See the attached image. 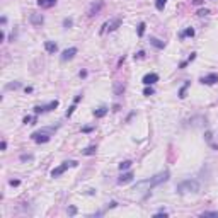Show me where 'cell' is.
I'll use <instances>...</instances> for the list:
<instances>
[{
    "label": "cell",
    "instance_id": "28",
    "mask_svg": "<svg viewBox=\"0 0 218 218\" xmlns=\"http://www.w3.org/2000/svg\"><path fill=\"white\" fill-rule=\"evenodd\" d=\"M19 159H20V162H31V160L34 159V155L32 153H22Z\"/></svg>",
    "mask_w": 218,
    "mask_h": 218
},
{
    "label": "cell",
    "instance_id": "17",
    "mask_svg": "<svg viewBox=\"0 0 218 218\" xmlns=\"http://www.w3.org/2000/svg\"><path fill=\"white\" fill-rule=\"evenodd\" d=\"M194 34H196V31L193 29V27H186V29L179 34V38H181V39H184V38H193Z\"/></svg>",
    "mask_w": 218,
    "mask_h": 218
},
{
    "label": "cell",
    "instance_id": "47",
    "mask_svg": "<svg viewBox=\"0 0 218 218\" xmlns=\"http://www.w3.org/2000/svg\"><path fill=\"white\" fill-rule=\"evenodd\" d=\"M24 90H26V94H31V92H32V87H26Z\"/></svg>",
    "mask_w": 218,
    "mask_h": 218
},
{
    "label": "cell",
    "instance_id": "22",
    "mask_svg": "<svg viewBox=\"0 0 218 218\" xmlns=\"http://www.w3.org/2000/svg\"><path fill=\"white\" fill-rule=\"evenodd\" d=\"M131 165H133V162H131V160H124V162H121V164H119L118 167H119V170L123 172V170H128Z\"/></svg>",
    "mask_w": 218,
    "mask_h": 218
},
{
    "label": "cell",
    "instance_id": "21",
    "mask_svg": "<svg viewBox=\"0 0 218 218\" xmlns=\"http://www.w3.org/2000/svg\"><path fill=\"white\" fill-rule=\"evenodd\" d=\"M211 138H213V133H211V131H206V133H205V140H206V141H208V143L215 150H218V145H217V143H213V141H211Z\"/></svg>",
    "mask_w": 218,
    "mask_h": 218
},
{
    "label": "cell",
    "instance_id": "41",
    "mask_svg": "<svg viewBox=\"0 0 218 218\" xmlns=\"http://www.w3.org/2000/svg\"><path fill=\"white\" fill-rule=\"evenodd\" d=\"M80 99H82V94H77V96L73 97V102H75V104H79V102H80Z\"/></svg>",
    "mask_w": 218,
    "mask_h": 218
},
{
    "label": "cell",
    "instance_id": "4",
    "mask_svg": "<svg viewBox=\"0 0 218 218\" xmlns=\"http://www.w3.org/2000/svg\"><path fill=\"white\" fill-rule=\"evenodd\" d=\"M77 165H79L77 160H67V162H63L61 165H58V167H55L51 170V177H60L68 167H77Z\"/></svg>",
    "mask_w": 218,
    "mask_h": 218
},
{
    "label": "cell",
    "instance_id": "33",
    "mask_svg": "<svg viewBox=\"0 0 218 218\" xmlns=\"http://www.w3.org/2000/svg\"><path fill=\"white\" fill-rule=\"evenodd\" d=\"M9 184L15 188V186H19V184H20V181H19V179H10V181H9Z\"/></svg>",
    "mask_w": 218,
    "mask_h": 218
},
{
    "label": "cell",
    "instance_id": "39",
    "mask_svg": "<svg viewBox=\"0 0 218 218\" xmlns=\"http://www.w3.org/2000/svg\"><path fill=\"white\" fill-rule=\"evenodd\" d=\"M79 77H80V79H85V77H87V70H80Z\"/></svg>",
    "mask_w": 218,
    "mask_h": 218
},
{
    "label": "cell",
    "instance_id": "18",
    "mask_svg": "<svg viewBox=\"0 0 218 218\" xmlns=\"http://www.w3.org/2000/svg\"><path fill=\"white\" fill-rule=\"evenodd\" d=\"M108 113H109V109L104 108V106H102V108H99V109H94V116H96V118H104Z\"/></svg>",
    "mask_w": 218,
    "mask_h": 218
},
{
    "label": "cell",
    "instance_id": "30",
    "mask_svg": "<svg viewBox=\"0 0 218 218\" xmlns=\"http://www.w3.org/2000/svg\"><path fill=\"white\" fill-rule=\"evenodd\" d=\"M36 116H34V118H31V116H24V119H22V123H24V124H29L31 121H34V123H36Z\"/></svg>",
    "mask_w": 218,
    "mask_h": 218
},
{
    "label": "cell",
    "instance_id": "27",
    "mask_svg": "<svg viewBox=\"0 0 218 218\" xmlns=\"http://www.w3.org/2000/svg\"><path fill=\"white\" fill-rule=\"evenodd\" d=\"M72 26H73V19H72V17H65V19H63V27H65V29H70Z\"/></svg>",
    "mask_w": 218,
    "mask_h": 218
},
{
    "label": "cell",
    "instance_id": "19",
    "mask_svg": "<svg viewBox=\"0 0 218 218\" xmlns=\"http://www.w3.org/2000/svg\"><path fill=\"white\" fill-rule=\"evenodd\" d=\"M96 152H97V147H96V145H89L85 150H82L84 155H96Z\"/></svg>",
    "mask_w": 218,
    "mask_h": 218
},
{
    "label": "cell",
    "instance_id": "2",
    "mask_svg": "<svg viewBox=\"0 0 218 218\" xmlns=\"http://www.w3.org/2000/svg\"><path fill=\"white\" fill-rule=\"evenodd\" d=\"M55 131H56V128H41L31 135V140L36 141V143H48Z\"/></svg>",
    "mask_w": 218,
    "mask_h": 218
},
{
    "label": "cell",
    "instance_id": "45",
    "mask_svg": "<svg viewBox=\"0 0 218 218\" xmlns=\"http://www.w3.org/2000/svg\"><path fill=\"white\" fill-rule=\"evenodd\" d=\"M0 147H2V150H7V141L2 140V145H0Z\"/></svg>",
    "mask_w": 218,
    "mask_h": 218
},
{
    "label": "cell",
    "instance_id": "25",
    "mask_svg": "<svg viewBox=\"0 0 218 218\" xmlns=\"http://www.w3.org/2000/svg\"><path fill=\"white\" fill-rule=\"evenodd\" d=\"M20 82H12V84H7L5 85V90H15V89H20Z\"/></svg>",
    "mask_w": 218,
    "mask_h": 218
},
{
    "label": "cell",
    "instance_id": "10",
    "mask_svg": "<svg viewBox=\"0 0 218 218\" xmlns=\"http://www.w3.org/2000/svg\"><path fill=\"white\" fill-rule=\"evenodd\" d=\"M133 177H135V174H133L131 170H128V172H124V170H123V174L118 177V184H128V182H131V181H133Z\"/></svg>",
    "mask_w": 218,
    "mask_h": 218
},
{
    "label": "cell",
    "instance_id": "3",
    "mask_svg": "<svg viewBox=\"0 0 218 218\" xmlns=\"http://www.w3.org/2000/svg\"><path fill=\"white\" fill-rule=\"evenodd\" d=\"M169 176H170V172H169V170H164V172H159V174H155L153 177H150V179H148L150 189L155 188V186H159V184H164V182H167V181H169Z\"/></svg>",
    "mask_w": 218,
    "mask_h": 218
},
{
    "label": "cell",
    "instance_id": "6",
    "mask_svg": "<svg viewBox=\"0 0 218 218\" xmlns=\"http://www.w3.org/2000/svg\"><path fill=\"white\" fill-rule=\"evenodd\" d=\"M102 7H104V2H102V0H96V2H92V4L89 5V9H87V15H89V17L97 15L101 10H102Z\"/></svg>",
    "mask_w": 218,
    "mask_h": 218
},
{
    "label": "cell",
    "instance_id": "12",
    "mask_svg": "<svg viewBox=\"0 0 218 218\" xmlns=\"http://www.w3.org/2000/svg\"><path fill=\"white\" fill-rule=\"evenodd\" d=\"M141 82H143L145 85H153L155 82H159V75H157V73H147V75H143Z\"/></svg>",
    "mask_w": 218,
    "mask_h": 218
},
{
    "label": "cell",
    "instance_id": "35",
    "mask_svg": "<svg viewBox=\"0 0 218 218\" xmlns=\"http://www.w3.org/2000/svg\"><path fill=\"white\" fill-rule=\"evenodd\" d=\"M208 14H210L208 9H199L198 10V15H208Z\"/></svg>",
    "mask_w": 218,
    "mask_h": 218
},
{
    "label": "cell",
    "instance_id": "26",
    "mask_svg": "<svg viewBox=\"0 0 218 218\" xmlns=\"http://www.w3.org/2000/svg\"><path fill=\"white\" fill-rule=\"evenodd\" d=\"M155 94V90H153V87L152 85H145V89H143V96H147V97H150V96H153Z\"/></svg>",
    "mask_w": 218,
    "mask_h": 218
},
{
    "label": "cell",
    "instance_id": "5",
    "mask_svg": "<svg viewBox=\"0 0 218 218\" xmlns=\"http://www.w3.org/2000/svg\"><path fill=\"white\" fill-rule=\"evenodd\" d=\"M58 101H51V102H48V104H43V106H36L34 108V114L38 116V114H41V113H48V111H53V109L58 108Z\"/></svg>",
    "mask_w": 218,
    "mask_h": 218
},
{
    "label": "cell",
    "instance_id": "37",
    "mask_svg": "<svg viewBox=\"0 0 218 218\" xmlns=\"http://www.w3.org/2000/svg\"><path fill=\"white\" fill-rule=\"evenodd\" d=\"M155 217H169V213H167V211H164V210H160V211L155 213Z\"/></svg>",
    "mask_w": 218,
    "mask_h": 218
},
{
    "label": "cell",
    "instance_id": "9",
    "mask_svg": "<svg viewBox=\"0 0 218 218\" xmlns=\"http://www.w3.org/2000/svg\"><path fill=\"white\" fill-rule=\"evenodd\" d=\"M29 22L32 24V26H36V27H39V26H43V22H44V15L43 14H31L29 15Z\"/></svg>",
    "mask_w": 218,
    "mask_h": 218
},
{
    "label": "cell",
    "instance_id": "31",
    "mask_svg": "<svg viewBox=\"0 0 218 218\" xmlns=\"http://www.w3.org/2000/svg\"><path fill=\"white\" fill-rule=\"evenodd\" d=\"M201 217H218V211H203Z\"/></svg>",
    "mask_w": 218,
    "mask_h": 218
},
{
    "label": "cell",
    "instance_id": "29",
    "mask_svg": "<svg viewBox=\"0 0 218 218\" xmlns=\"http://www.w3.org/2000/svg\"><path fill=\"white\" fill-rule=\"evenodd\" d=\"M75 109H77V104L73 102V104H72V106L68 108V111H67V114H65V116H67V118H70V116H72V114L75 113Z\"/></svg>",
    "mask_w": 218,
    "mask_h": 218
},
{
    "label": "cell",
    "instance_id": "7",
    "mask_svg": "<svg viewBox=\"0 0 218 218\" xmlns=\"http://www.w3.org/2000/svg\"><path fill=\"white\" fill-rule=\"evenodd\" d=\"M79 53V50L75 48V46H72V48H67L65 51H61V55H60V60L65 63V61H70V60H73V56Z\"/></svg>",
    "mask_w": 218,
    "mask_h": 218
},
{
    "label": "cell",
    "instance_id": "43",
    "mask_svg": "<svg viewBox=\"0 0 218 218\" xmlns=\"http://www.w3.org/2000/svg\"><path fill=\"white\" fill-rule=\"evenodd\" d=\"M116 206H118V203H116V201H111V203L108 205V208H116Z\"/></svg>",
    "mask_w": 218,
    "mask_h": 218
},
{
    "label": "cell",
    "instance_id": "8",
    "mask_svg": "<svg viewBox=\"0 0 218 218\" xmlns=\"http://www.w3.org/2000/svg\"><path fill=\"white\" fill-rule=\"evenodd\" d=\"M199 82L203 85H215V84H218V73H208V75L201 77Z\"/></svg>",
    "mask_w": 218,
    "mask_h": 218
},
{
    "label": "cell",
    "instance_id": "24",
    "mask_svg": "<svg viewBox=\"0 0 218 218\" xmlns=\"http://www.w3.org/2000/svg\"><path fill=\"white\" fill-rule=\"evenodd\" d=\"M165 4H167V0H155V9L162 12V10L165 9Z\"/></svg>",
    "mask_w": 218,
    "mask_h": 218
},
{
    "label": "cell",
    "instance_id": "1",
    "mask_svg": "<svg viewBox=\"0 0 218 218\" xmlns=\"http://www.w3.org/2000/svg\"><path fill=\"white\" fill-rule=\"evenodd\" d=\"M199 182L196 179H186V181H182V182H179L177 186H176V191H177L179 194H184V193H199Z\"/></svg>",
    "mask_w": 218,
    "mask_h": 218
},
{
    "label": "cell",
    "instance_id": "44",
    "mask_svg": "<svg viewBox=\"0 0 218 218\" xmlns=\"http://www.w3.org/2000/svg\"><path fill=\"white\" fill-rule=\"evenodd\" d=\"M119 109H121V106H119V104H114V106H113V111H114V113H118Z\"/></svg>",
    "mask_w": 218,
    "mask_h": 218
},
{
    "label": "cell",
    "instance_id": "42",
    "mask_svg": "<svg viewBox=\"0 0 218 218\" xmlns=\"http://www.w3.org/2000/svg\"><path fill=\"white\" fill-rule=\"evenodd\" d=\"M205 0H193V5H203Z\"/></svg>",
    "mask_w": 218,
    "mask_h": 218
},
{
    "label": "cell",
    "instance_id": "16",
    "mask_svg": "<svg viewBox=\"0 0 218 218\" xmlns=\"http://www.w3.org/2000/svg\"><path fill=\"white\" fill-rule=\"evenodd\" d=\"M124 90H126V87H124L123 82H116V84H114V96H123Z\"/></svg>",
    "mask_w": 218,
    "mask_h": 218
},
{
    "label": "cell",
    "instance_id": "23",
    "mask_svg": "<svg viewBox=\"0 0 218 218\" xmlns=\"http://www.w3.org/2000/svg\"><path fill=\"white\" fill-rule=\"evenodd\" d=\"M145 27H147L145 22H140L138 24V27H136V36H138V38H141V36L145 34Z\"/></svg>",
    "mask_w": 218,
    "mask_h": 218
},
{
    "label": "cell",
    "instance_id": "34",
    "mask_svg": "<svg viewBox=\"0 0 218 218\" xmlns=\"http://www.w3.org/2000/svg\"><path fill=\"white\" fill-rule=\"evenodd\" d=\"M141 58H145V51H138L135 55V60H141Z\"/></svg>",
    "mask_w": 218,
    "mask_h": 218
},
{
    "label": "cell",
    "instance_id": "46",
    "mask_svg": "<svg viewBox=\"0 0 218 218\" xmlns=\"http://www.w3.org/2000/svg\"><path fill=\"white\" fill-rule=\"evenodd\" d=\"M0 22H2V26H5V24H7V17H5V15H4V17H2V19H0Z\"/></svg>",
    "mask_w": 218,
    "mask_h": 218
},
{
    "label": "cell",
    "instance_id": "13",
    "mask_svg": "<svg viewBox=\"0 0 218 218\" xmlns=\"http://www.w3.org/2000/svg\"><path fill=\"white\" fill-rule=\"evenodd\" d=\"M44 50H46V53H50V55H55V53L58 51V44H56L55 41H46V43H44Z\"/></svg>",
    "mask_w": 218,
    "mask_h": 218
},
{
    "label": "cell",
    "instance_id": "15",
    "mask_svg": "<svg viewBox=\"0 0 218 218\" xmlns=\"http://www.w3.org/2000/svg\"><path fill=\"white\" fill-rule=\"evenodd\" d=\"M150 44L153 46V48H157V50H164L165 48V43L159 38H150Z\"/></svg>",
    "mask_w": 218,
    "mask_h": 218
},
{
    "label": "cell",
    "instance_id": "11",
    "mask_svg": "<svg viewBox=\"0 0 218 218\" xmlns=\"http://www.w3.org/2000/svg\"><path fill=\"white\" fill-rule=\"evenodd\" d=\"M123 24V20H121V17H116V19H111L109 22H106V29L109 31V32H113V31H116Z\"/></svg>",
    "mask_w": 218,
    "mask_h": 218
},
{
    "label": "cell",
    "instance_id": "32",
    "mask_svg": "<svg viewBox=\"0 0 218 218\" xmlns=\"http://www.w3.org/2000/svg\"><path fill=\"white\" fill-rule=\"evenodd\" d=\"M68 215H70V217L77 215V208H75V206H68Z\"/></svg>",
    "mask_w": 218,
    "mask_h": 218
},
{
    "label": "cell",
    "instance_id": "36",
    "mask_svg": "<svg viewBox=\"0 0 218 218\" xmlns=\"http://www.w3.org/2000/svg\"><path fill=\"white\" fill-rule=\"evenodd\" d=\"M82 131H84V133H92V131H94V126H84Z\"/></svg>",
    "mask_w": 218,
    "mask_h": 218
},
{
    "label": "cell",
    "instance_id": "20",
    "mask_svg": "<svg viewBox=\"0 0 218 218\" xmlns=\"http://www.w3.org/2000/svg\"><path fill=\"white\" fill-rule=\"evenodd\" d=\"M189 85H191V82H184V85L179 89V94H177V96L181 97V99H184V97H186V90H188Z\"/></svg>",
    "mask_w": 218,
    "mask_h": 218
},
{
    "label": "cell",
    "instance_id": "40",
    "mask_svg": "<svg viewBox=\"0 0 218 218\" xmlns=\"http://www.w3.org/2000/svg\"><path fill=\"white\" fill-rule=\"evenodd\" d=\"M194 60H196V53H191V55L188 56V61L191 63V61H194Z\"/></svg>",
    "mask_w": 218,
    "mask_h": 218
},
{
    "label": "cell",
    "instance_id": "38",
    "mask_svg": "<svg viewBox=\"0 0 218 218\" xmlns=\"http://www.w3.org/2000/svg\"><path fill=\"white\" fill-rule=\"evenodd\" d=\"M188 63H189L188 60H186V61H181V63H179V68H181V70H184L186 67H188Z\"/></svg>",
    "mask_w": 218,
    "mask_h": 218
},
{
    "label": "cell",
    "instance_id": "14",
    "mask_svg": "<svg viewBox=\"0 0 218 218\" xmlns=\"http://www.w3.org/2000/svg\"><path fill=\"white\" fill-rule=\"evenodd\" d=\"M58 0H38V5L41 9H51L53 5H56Z\"/></svg>",
    "mask_w": 218,
    "mask_h": 218
}]
</instances>
